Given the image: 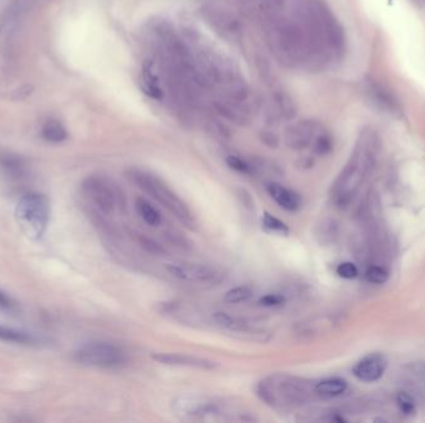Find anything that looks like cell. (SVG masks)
Instances as JSON below:
<instances>
[{
	"instance_id": "cell-2",
	"label": "cell",
	"mask_w": 425,
	"mask_h": 423,
	"mask_svg": "<svg viewBox=\"0 0 425 423\" xmlns=\"http://www.w3.org/2000/svg\"><path fill=\"white\" fill-rule=\"evenodd\" d=\"M269 43L279 60L291 67L325 66L296 21L273 20L267 29Z\"/></svg>"
},
{
	"instance_id": "cell-26",
	"label": "cell",
	"mask_w": 425,
	"mask_h": 423,
	"mask_svg": "<svg viewBox=\"0 0 425 423\" xmlns=\"http://www.w3.org/2000/svg\"><path fill=\"white\" fill-rule=\"evenodd\" d=\"M365 279L368 282L374 284L386 283L389 279V274L382 267H371L367 273H365Z\"/></svg>"
},
{
	"instance_id": "cell-19",
	"label": "cell",
	"mask_w": 425,
	"mask_h": 423,
	"mask_svg": "<svg viewBox=\"0 0 425 423\" xmlns=\"http://www.w3.org/2000/svg\"><path fill=\"white\" fill-rule=\"evenodd\" d=\"M0 340L19 345H37L40 339L30 332L0 326Z\"/></svg>"
},
{
	"instance_id": "cell-31",
	"label": "cell",
	"mask_w": 425,
	"mask_h": 423,
	"mask_svg": "<svg viewBox=\"0 0 425 423\" xmlns=\"http://www.w3.org/2000/svg\"><path fill=\"white\" fill-rule=\"evenodd\" d=\"M138 240H140V243L142 245V247L146 248L147 251H148V252H151V254H161L162 252H164L163 248L161 247L157 242L153 241V240L148 238V237H146V236H138Z\"/></svg>"
},
{
	"instance_id": "cell-25",
	"label": "cell",
	"mask_w": 425,
	"mask_h": 423,
	"mask_svg": "<svg viewBox=\"0 0 425 423\" xmlns=\"http://www.w3.org/2000/svg\"><path fill=\"white\" fill-rule=\"evenodd\" d=\"M332 148H334L332 137L329 135L328 132L322 129L321 132L317 135L316 140L314 142V144H312L314 153L316 156H321V157L322 156H327L332 151Z\"/></svg>"
},
{
	"instance_id": "cell-15",
	"label": "cell",
	"mask_w": 425,
	"mask_h": 423,
	"mask_svg": "<svg viewBox=\"0 0 425 423\" xmlns=\"http://www.w3.org/2000/svg\"><path fill=\"white\" fill-rule=\"evenodd\" d=\"M367 92L371 97L372 102L384 112H388L392 115H398L401 112V104L398 102V100L386 86L381 85L376 81H372L367 86Z\"/></svg>"
},
{
	"instance_id": "cell-8",
	"label": "cell",
	"mask_w": 425,
	"mask_h": 423,
	"mask_svg": "<svg viewBox=\"0 0 425 423\" xmlns=\"http://www.w3.org/2000/svg\"><path fill=\"white\" fill-rule=\"evenodd\" d=\"M81 190L89 204L102 215H112L118 206H121V194L118 189L104 176H87L81 184Z\"/></svg>"
},
{
	"instance_id": "cell-30",
	"label": "cell",
	"mask_w": 425,
	"mask_h": 423,
	"mask_svg": "<svg viewBox=\"0 0 425 423\" xmlns=\"http://www.w3.org/2000/svg\"><path fill=\"white\" fill-rule=\"evenodd\" d=\"M336 273L340 276L341 279H354L359 276V268L352 262H343L337 267Z\"/></svg>"
},
{
	"instance_id": "cell-3",
	"label": "cell",
	"mask_w": 425,
	"mask_h": 423,
	"mask_svg": "<svg viewBox=\"0 0 425 423\" xmlns=\"http://www.w3.org/2000/svg\"><path fill=\"white\" fill-rule=\"evenodd\" d=\"M378 143L376 132L371 129H365L359 135L352 156L332 187V198L337 205H347L359 190L367 173L374 165Z\"/></svg>"
},
{
	"instance_id": "cell-20",
	"label": "cell",
	"mask_w": 425,
	"mask_h": 423,
	"mask_svg": "<svg viewBox=\"0 0 425 423\" xmlns=\"http://www.w3.org/2000/svg\"><path fill=\"white\" fill-rule=\"evenodd\" d=\"M42 137L49 143L59 144L67 140L66 128L57 120H48L42 127Z\"/></svg>"
},
{
	"instance_id": "cell-18",
	"label": "cell",
	"mask_w": 425,
	"mask_h": 423,
	"mask_svg": "<svg viewBox=\"0 0 425 423\" xmlns=\"http://www.w3.org/2000/svg\"><path fill=\"white\" fill-rule=\"evenodd\" d=\"M136 212L140 215V218L151 227H159L162 224V215L156 206H153L148 200L145 198H137L136 203Z\"/></svg>"
},
{
	"instance_id": "cell-21",
	"label": "cell",
	"mask_w": 425,
	"mask_h": 423,
	"mask_svg": "<svg viewBox=\"0 0 425 423\" xmlns=\"http://www.w3.org/2000/svg\"><path fill=\"white\" fill-rule=\"evenodd\" d=\"M0 167L4 169L6 174L12 176V178H20L24 176L25 173V162L21 158L6 153V154H0Z\"/></svg>"
},
{
	"instance_id": "cell-32",
	"label": "cell",
	"mask_w": 425,
	"mask_h": 423,
	"mask_svg": "<svg viewBox=\"0 0 425 423\" xmlns=\"http://www.w3.org/2000/svg\"><path fill=\"white\" fill-rule=\"evenodd\" d=\"M15 308H17L15 302L6 293L0 290V310L12 312V310H15Z\"/></svg>"
},
{
	"instance_id": "cell-5",
	"label": "cell",
	"mask_w": 425,
	"mask_h": 423,
	"mask_svg": "<svg viewBox=\"0 0 425 423\" xmlns=\"http://www.w3.org/2000/svg\"><path fill=\"white\" fill-rule=\"evenodd\" d=\"M128 180L134 182L143 193L148 194L159 205L163 206L189 230L197 227L195 215L188 205L177 195L167 182L148 170L131 168L126 171Z\"/></svg>"
},
{
	"instance_id": "cell-17",
	"label": "cell",
	"mask_w": 425,
	"mask_h": 423,
	"mask_svg": "<svg viewBox=\"0 0 425 423\" xmlns=\"http://www.w3.org/2000/svg\"><path fill=\"white\" fill-rule=\"evenodd\" d=\"M347 381L341 377H329L315 384L316 396L321 399H334L346 393Z\"/></svg>"
},
{
	"instance_id": "cell-12",
	"label": "cell",
	"mask_w": 425,
	"mask_h": 423,
	"mask_svg": "<svg viewBox=\"0 0 425 423\" xmlns=\"http://www.w3.org/2000/svg\"><path fill=\"white\" fill-rule=\"evenodd\" d=\"M151 357L154 361L168 366L198 370H215L218 368V363L209 359L182 352H152Z\"/></svg>"
},
{
	"instance_id": "cell-23",
	"label": "cell",
	"mask_w": 425,
	"mask_h": 423,
	"mask_svg": "<svg viewBox=\"0 0 425 423\" xmlns=\"http://www.w3.org/2000/svg\"><path fill=\"white\" fill-rule=\"evenodd\" d=\"M253 297V290L248 285H239L234 287L225 293L224 302L229 304H239L249 301Z\"/></svg>"
},
{
	"instance_id": "cell-22",
	"label": "cell",
	"mask_w": 425,
	"mask_h": 423,
	"mask_svg": "<svg viewBox=\"0 0 425 423\" xmlns=\"http://www.w3.org/2000/svg\"><path fill=\"white\" fill-rule=\"evenodd\" d=\"M225 162L228 164V167L230 169L235 170L237 173L244 174V176H253L255 173V167L254 164L250 163L249 160L244 159V158L235 156V154H231L228 156Z\"/></svg>"
},
{
	"instance_id": "cell-16",
	"label": "cell",
	"mask_w": 425,
	"mask_h": 423,
	"mask_svg": "<svg viewBox=\"0 0 425 423\" xmlns=\"http://www.w3.org/2000/svg\"><path fill=\"white\" fill-rule=\"evenodd\" d=\"M141 90L145 92L147 96L153 100H162L163 98V90L159 82V76L153 68L152 64L147 61L142 67L140 77Z\"/></svg>"
},
{
	"instance_id": "cell-11",
	"label": "cell",
	"mask_w": 425,
	"mask_h": 423,
	"mask_svg": "<svg viewBox=\"0 0 425 423\" xmlns=\"http://www.w3.org/2000/svg\"><path fill=\"white\" fill-rule=\"evenodd\" d=\"M322 128L315 121H300L287 128L285 143L292 151H304L312 147Z\"/></svg>"
},
{
	"instance_id": "cell-7",
	"label": "cell",
	"mask_w": 425,
	"mask_h": 423,
	"mask_svg": "<svg viewBox=\"0 0 425 423\" xmlns=\"http://www.w3.org/2000/svg\"><path fill=\"white\" fill-rule=\"evenodd\" d=\"M80 365L95 369L112 370L127 363L128 354L120 345L109 341H93L82 345L73 354Z\"/></svg>"
},
{
	"instance_id": "cell-9",
	"label": "cell",
	"mask_w": 425,
	"mask_h": 423,
	"mask_svg": "<svg viewBox=\"0 0 425 423\" xmlns=\"http://www.w3.org/2000/svg\"><path fill=\"white\" fill-rule=\"evenodd\" d=\"M172 408L174 410L178 416L183 418H199L212 417V416H223L230 415V411L225 408L224 405L217 402L215 400L209 399L207 396H197V395H186L178 396L172 401Z\"/></svg>"
},
{
	"instance_id": "cell-34",
	"label": "cell",
	"mask_w": 425,
	"mask_h": 423,
	"mask_svg": "<svg viewBox=\"0 0 425 423\" xmlns=\"http://www.w3.org/2000/svg\"><path fill=\"white\" fill-rule=\"evenodd\" d=\"M422 1H424V3H425V0H422Z\"/></svg>"
},
{
	"instance_id": "cell-13",
	"label": "cell",
	"mask_w": 425,
	"mask_h": 423,
	"mask_svg": "<svg viewBox=\"0 0 425 423\" xmlns=\"http://www.w3.org/2000/svg\"><path fill=\"white\" fill-rule=\"evenodd\" d=\"M387 359L382 354H371L363 357L353 368V374L361 381L373 382L382 377L387 369Z\"/></svg>"
},
{
	"instance_id": "cell-24",
	"label": "cell",
	"mask_w": 425,
	"mask_h": 423,
	"mask_svg": "<svg viewBox=\"0 0 425 423\" xmlns=\"http://www.w3.org/2000/svg\"><path fill=\"white\" fill-rule=\"evenodd\" d=\"M262 227L265 230L271 232V234H278V235H287L290 232L289 226L281 221L280 218H275L271 214L265 212L262 215Z\"/></svg>"
},
{
	"instance_id": "cell-29",
	"label": "cell",
	"mask_w": 425,
	"mask_h": 423,
	"mask_svg": "<svg viewBox=\"0 0 425 423\" xmlns=\"http://www.w3.org/2000/svg\"><path fill=\"white\" fill-rule=\"evenodd\" d=\"M397 405L404 415H412L415 410L414 400L410 395L406 393H401L397 396Z\"/></svg>"
},
{
	"instance_id": "cell-14",
	"label": "cell",
	"mask_w": 425,
	"mask_h": 423,
	"mask_svg": "<svg viewBox=\"0 0 425 423\" xmlns=\"http://www.w3.org/2000/svg\"><path fill=\"white\" fill-rule=\"evenodd\" d=\"M266 191L269 196L285 212H296L302 206L301 196L295 190L279 182H267Z\"/></svg>"
},
{
	"instance_id": "cell-33",
	"label": "cell",
	"mask_w": 425,
	"mask_h": 423,
	"mask_svg": "<svg viewBox=\"0 0 425 423\" xmlns=\"http://www.w3.org/2000/svg\"><path fill=\"white\" fill-rule=\"evenodd\" d=\"M262 140L265 144L269 145V147H276L278 143H279L278 137L273 133H262Z\"/></svg>"
},
{
	"instance_id": "cell-10",
	"label": "cell",
	"mask_w": 425,
	"mask_h": 423,
	"mask_svg": "<svg viewBox=\"0 0 425 423\" xmlns=\"http://www.w3.org/2000/svg\"><path fill=\"white\" fill-rule=\"evenodd\" d=\"M165 270L174 279L189 283H218L221 279V273L217 268L188 261L170 262L167 263Z\"/></svg>"
},
{
	"instance_id": "cell-4",
	"label": "cell",
	"mask_w": 425,
	"mask_h": 423,
	"mask_svg": "<svg viewBox=\"0 0 425 423\" xmlns=\"http://www.w3.org/2000/svg\"><path fill=\"white\" fill-rule=\"evenodd\" d=\"M256 395L265 405L280 412L298 410L310 401L315 385L310 381L289 374H271L256 385Z\"/></svg>"
},
{
	"instance_id": "cell-28",
	"label": "cell",
	"mask_w": 425,
	"mask_h": 423,
	"mask_svg": "<svg viewBox=\"0 0 425 423\" xmlns=\"http://www.w3.org/2000/svg\"><path fill=\"white\" fill-rule=\"evenodd\" d=\"M260 306L266 307V308H279L281 306H284L285 303V297L278 294V293H269L260 298Z\"/></svg>"
},
{
	"instance_id": "cell-6",
	"label": "cell",
	"mask_w": 425,
	"mask_h": 423,
	"mask_svg": "<svg viewBox=\"0 0 425 423\" xmlns=\"http://www.w3.org/2000/svg\"><path fill=\"white\" fill-rule=\"evenodd\" d=\"M51 204L46 195L24 194L15 207L19 227L29 240H39L49 225Z\"/></svg>"
},
{
	"instance_id": "cell-27",
	"label": "cell",
	"mask_w": 425,
	"mask_h": 423,
	"mask_svg": "<svg viewBox=\"0 0 425 423\" xmlns=\"http://www.w3.org/2000/svg\"><path fill=\"white\" fill-rule=\"evenodd\" d=\"M212 321L219 328L230 332L237 323V318H234L233 315L228 314L225 312H217L212 314Z\"/></svg>"
},
{
	"instance_id": "cell-1",
	"label": "cell",
	"mask_w": 425,
	"mask_h": 423,
	"mask_svg": "<svg viewBox=\"0 0 425 423\" xmlns=\"http://www.w3.org/2000/svg\"><path fill=\"white\" fill-rule=\"evenodd\" d=\"M295 21L300 25L325 66L346 53V37L325 0H298Z\"/></svg>"
}]
</instances>
